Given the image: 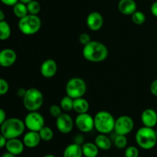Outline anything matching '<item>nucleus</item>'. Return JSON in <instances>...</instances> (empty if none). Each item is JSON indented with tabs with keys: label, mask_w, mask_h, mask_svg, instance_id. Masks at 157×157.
Masks as SVG:
<instances>
[{
	"label": "nucleus",
	"mask_w": 157,
	"mask_h": 157,
	"mask_svg": "<svg viewBox=\"0 0 157 157\" xmlns=\"http://www.w3.org/2000/svg\"><path fill=\"white\" fill-rule=\"evenodd\" d=\"M82 55L84 58L90 62H102L105 61L108 56V49L102 42L91 40V41L84 46Z\"/></svg>",
	"instance_id": "obj_1"
},
{
	"label": "nucleus",
	"mask_w": 157,
	"mask_h": 157,
	"mask_svg": "<svg viewBox=\"0 0 157 157\" xmlns=\"http://www.w3.org/2000/svg\"><path fill=\"white\" fill-rule=\"evenodd\" d=\"M24 121L16 117L8 118L0 127V133L8 140L18 138L25 130Z\"/></svg>",
	"instance_id": "obj_2"
},
{
	"label": "nucleus",
	"mask_w": 157,
	"mask_h": 157,
	"mask_svg": "<svg viewBox=\"0 0 157 157\" xmlns=\"http://www.w3.org/2000/svg\"><path fill=\"white\" fill-rule=\"evenodd\" d=\"M136 143L141 149L145 150H152L156 147L157 140L156 130L150 127H143L138 129L135 135Z\"/></svg>",
	"instance_id": "obj_3"
},
{
	"label": "nucleus",
	"mask_w": 157,
	"mask_h": 157,
	"mask_svg": "<svg viewBox=\"0 0 157 157\" xmlns=\"http://www.w3.org/2000/svg\"><path fill=\"white\" fill-rule=\"evenodd\" d=\"M94 129L100 133L108 134L114 130L115 121L113 115L106 110H101L95 114Z\"/></svg>",
	"instance_id": "obj_4"
},
{
	"label": "nucleus",
	"mask_w": 157,
	"mask_h": 157,
	"mask_svg": "<svg viewBox=\"0 0 157 157\" xmlns=\"http://www.w3.org/2000/svg\"><path fill=\"white\" fill-rule=\"evenodd\" d=\"M22 101L23 105L28 111H38L42 106L44 97L39 90L32 87L27 89Z\"/></svg>",
	"instance_id": "obj_5"
},
{
	"label": "nucleus",
	"mask_w": 157,
	"mask_h": 157,
	"mask_svg": "<svg viewBox=\"0 0 157 157\" xmlns=\"http://www.w3.org/2000/svg\"><path fill=\"white\" fill-rule=\"evenodd\" d=\"M20 32L25 35H32L36 34L41 27V18L35 15L28 14L20 18L18 23Z\"/></svg>",
	"instance_id": "obj_6"
},
{
	"label": "nucleus",
	"mask_w": 157,
	"mask_h": 157,
	"mask_svg": "<svg viewBox=\"0 0 157 157\" xmlns=\"http://www.w3.org/2000/svg\"><path fill=\"white\" fill-rule=\"evenodd\" d=\"M66 94L73 99L82 98L87 91V84L81 78H72L66 84Z\"/></svg>",
	"instance_id": "obj_7"
},
{
	"label": "nucleus",
	"mask_w": 157,
	"mask_h": 157,
	"mask_svg": "<svg viewBox=\"0 0 157 157\" xmlns=\"http://www.w3.org/2000/svg\"><path fill=\"white\" fill-rule=\"evenodd\" d=\"M24 123L29 130L38 132L44 126V118L39 112L30 111L25 117Z\"/></svg>",
	"instance_id": "obj_8"
},
{
	"label": "nucleus",
	"mask_w": 157,
	"mask_h": 157,
	"mask_svg": "<svg viewBox=\"0 0 157 157\" xmlns=\"http://www.w3.org/2000/svg\"><path fill=\"white\" fill-rule=\"evenodd\" d=\"M133 128H134V121L132 117L127 115H123L119 117L115 121L113 131L116 134L127 136L133 131Z\"/></svg>",
	"instance_id": "obj_9"
},
{
	"label": "nucleus",
	"mask_w": 157,
	"mask_h": 157,
	"mask_svg": "<svg viewBox=\"0 0 157 157\" xmlns=\"http://www.w3.org/2000/svg\"><path fill=\"white\" fill-rule=\"evenodd\" d=\"M75 125L81 133H89L94 129V120L89 113H80L75 118Z\"/></svg>",
	"instance_id": "obj_10"
},
{
	"label": "nucleus",
	"mask_w": 157,
	"mask_h": 157,
	"mask_svg": "<svg viewBox=\"0 0 157 157\" xmlns=\"http://www.w3.org/2000/svg\"><path fill=\"white\" fill-rule=\"evenodd\" d=\"M75 126V121L71 117L66 113H62L56 118V127L60 133L67 134L72 131Z\"/></svg>",
	"instance_id": "obj_11"
},
{
	"label": "nucleus",
	"mask_w": 157,
	"mask_h": 157,
	"mask_svg": "<svg viewBox=\"0 0 157 157\" xmlns=\"http://www.w3.org/2000/svg\"><path fill=\"white\" fill-rule=\"evenodd\" d=\"M17 60V54L13 49L4 48L0 51V66L9 67L13 65Z\"/></svg>",
	"instance_id": "obj_12"
},
{
	"label": "nucleus",
	"mask_w": 157,
	"mask_h": 157,
	"mask_svg": "<svg viewBox=\"0 0 157 157\" xmlns=\"http://www.w3.org/2000/svg\"><path fill=\"white\" fill-rule=\"evenodd\" d=\"M86 24L90 30L98 32L104 25V18L99 12H92L87 15Z\"/></svg>",
	"instance_id": "obj_13"
},
{
	"label": "nucleus",
	"mask_w": 157,
	"mask_h": 157,
	"mask_svg": "<svg viewBox=\"0 0 157 157\" xmlns=\"http://www.w3.org/2000/svg\"><path fill=\"white\" fill-rule=\"evenodd\" d=\"M58 71V66L55 60L52 58L46 59L42 62L40 67V72L45 78H51L55 76Z\"/></svg>",
	"instance_id": "obj_14"
},
{
	"label": "nucleus",
	"mask_w": 157,
	"mask_h": 157,
	"mask_svg": "<svg viewBox=\"0 0 157 157\" xmlns=\"http://www.w3.org/2000/svg\"><path fill=\"white\" fill-rule=\"evenodd\" d=\"M141 121L144 127L153 128L157 124V113L152 108H147L141 114Z\"/></svg>",
	"instance_id": "obj_15"
},
{
	"label": "nucleus",
	"mask_w": 157,
	"mask_h": 157,
	"mask_svg": "<svg viewBox=\"0 0 157 157\" xmlns=\"http://www.w3.org/2000/svg\"><path fill=\"white\" fill-rule=\"evenodd\" d=\"M25 147L23 141L18 138L8 140L6 145V151L15 155V156H18V155L21 154L24 151Z\"/></svg>",
	"instance_id": "obj_16"
},
{
	"label": "nucleus",
	"mask_w": 157,
	"mask_h": 157,
	"mask_svg": "<svg viewBox=\"0 0 157 157\" xmlns=\"http://www.w3.org/2000/svg\"><path fill=\"white\" fill-rule=\"evenodd\" d=\"M41 140V139L38 132L30 131V130H29V132H27L24 135L22 140L25 147L30 149H33L38 147Z\"/></svg>",
	"instance_id": "obj_17"
},
{
	"label": "nucleus",
	"mask_w": 157,
	"mask_h": 157,
	"mask_svg": "<svg viewBox=\"0 0 157 157\" xmlns=\"http://www.w3.org/2000/svg\"><path fill=\"white\" fill-rule=\"evenodd\" d=\"M137 9V6L134 0H120L118 3V9L120 12L125 15H131Z\"/></svg>",
	"instance_id": "obj_18"
},
{
	"label": "nucleus",
	"mask_w": 157,
	"mask_h": 157,
	"mask_svg": "<svg viewBox=\"0 0 157 157\" xmlns=\"http://www.w3.org/2000/svg\"><path fill=\"white\" fill-rule=\"evenodd\" d=\"M83 152L82 147L79 144H69L65 147L63 152V157H82Z\"/></svg>",
	"instance_id": "obj_19"
},
{
	"label": "nucleus",
	"mask_w": 157,
	"mask_h": 157,
	"mask_svg": "<svg viewBox=\"0 0 157 157\" xmlns=\"http://www.w3.org/2000/svg\"><path fill=\"white\" fill-rule=\"evenodd\" d=\"M94 144L98 146L99 150L105 151L110 150L112 147V142L110 138L107 136V134L103 133H100L95 137Z\"/></svg>",
	"instance_id": "obj_20"
},
{
	"label": "nucleus",
	"mask_w": 157,
	"mask_h": 157,
	"mask_svg": "<svg viewBox=\"0 0 157 157\" xmlns=\"http://www.w3.org/2000/svg\"><path fill=\"white\" fill-rule=\"evenodd\" d=\"M89 103L85 98H78L76 99H74L73 103V110H75L76 113L78 114L80 113H87L89 110Z\"/></svg>",
	"instance_id": "obj_21"
},
{
	"label": "nucleus",
	"mask_w": 157,
	"mask_h": 157,
	"mask_svg": "<svg viewBox=\"0 0 157 157\" xmlns=\"http://www.w3.org/2000/svg\"><path fill=\"white\" fill-rule=\"evenodd\" d=\"M81 147L84 157H98L99 154V148L94 143H84Z\"/></svg>",
	"instance_id": "obj_22"
},
{
	"label": "nucleus",
	"mask_w": 157,
	"mask_h": 157,
	"mask_svg": "<svg viewBox=\"0 0 157 157\" xmlns=\"http://www.w3.org/2000/svg\"><path fill=\"white\" fill-rule=\"evenodd\" d=\"M12 34L10 25L4 20L0 21V41H6L9 39Z\"/></svg>",
	"instance_id": "obj_23"
},
{
	"label": "nucleus",
	"mask_w": 157,
	"mask_h": 157,
	"mask_svg": "<svg viewBox=\"0 0 157 157\" xmlns=\"http://www.w3.org/2000/svg\"><path fill=\"white\" fill-rule=\"evenodd\" d=\"M12 7H13L14 15H15V17L19 18V19L29 14L27 9V5L25 4V3L21 2H17L16 4L14 6H12Z\"/></svg>",
	"instance_id": "obj_24"
},
{
	"label": "nucleus",
	"mask_w": 157,
	"mask_h": 157,
	"mask_svg": "<svg viewBox=\"0 0 157 157\" xmlns=\"http://www.w3.org/2000/svg\"><path fill=\"white\" fill-rule=\"evenodd\" d=\"M38 133H39L40 137H41V140L44 141V142L51 141L54 137L53 130H52V129L50 128L49 127L44 126V127L38 131Z\"/></svg>",
	"instance_id": "obj_25"
},
{
	"label": "nucleus",
	"mask_w": 157,
	"mask_h": 157,
	"mask_svg": "<svg viewBox=\"0 0 157 157\" xmlns=\"http://www.w3.org/2000/svg\"><path fill=\"white\" fill-rule=\"evenodd\" d=\"M73 98L66 95V96L63 97L61 101H60V107H61L62 110H64V111L69 112L73 110Z\"/></svg>",
	"instance_id": "obj_26"
},
{
	"label": "nucleus",
	"mask_w": 157,
	"mask_h": 157,
	"mask_svg": "<svg viewBox=\"0 0 157 157\" xmlns=\"http://www.w3.org/2000/svg\"><path fill=\"white\" fill-rule=\"evenodd\" d=\"M127 144H128V140H127V136L116 134V136L113 140V144L119 150L126 149L127 147Z\"/></svg>",
	"instance_id": "obj_27"
},
{
	"label": "nucleus",
	"mask_w": 157,
	"mask_h": 157,
	"mask_svg": "<svg viewBox=\"0 0 157 157\" xmlns=\"http://www.w3.org/2000/svg\"><path fill=\"white\" fill-rule=\"evenodd\" d=\"M26 5H27L29 14H31V15H38V14L41 11V5H40V3L38 1L32 0V1H31L30 2H29Z\"/></svg>",
	"instance_id": "obj_28"
},
{
	"label": "nucleus",
	"mask_w": 157,
	"mask_h": 157,
	"mask_svg": "<svg viewBox=\"0 0 157 157\" xmlns=\"http://www.w3.org/2000/svg\"><path fill=\"white\" fill-rule=\"evenodd\" d=\"M131 19L134 24L137 25H143L146 21V15L141 11L136 10L134 13L131 15Z\"/></svg>",
	"instance_id": "obj_29"
},
{
	"label": "nucleus",
	"mask_w": 157,
	"mask_h": 157,
	"mask_svg": "<svg viewBox=\"0 0 157 157\" xmlns=\"http://www.w3.org/2000/svg\"><path fill=\"white\" fill-rule=\"evenodd\" d=\"M140 152L136 147L134 146H130L127 147L124 152V156L125 157H139Z\"/></svg>",
	"instance_id": "obj_30"
},
{
	"label": "nucleus",
	"mask_w": 157,
	"mask_h": 157,
	"mask_svg": "<svg viewBox=\"0 0 157 157\" xmlns=\"http://www.w3.org/2000/svg\"><path fill=\"white\" fill-rule=\"evenodd\" d=\"M9 84L4 78H0V96L6 94L9 92Z\"/></svg>",
	"instance_id": "obj_31"
},
{
	"label": "nucleus",
	"mask_w": 157,
	"mask_h": 157,
	"mask_svg": "<svg viewBox=\"0 0 157 157\" xmlns=\"http://www.w3.org/2000/svg\"><path fill=\"white\" fill-rule=\"evenodd\" d=\"M49 113L53 117L57 118L62 113V109L60 106L53 104L49 107Z\"/></svg>",
	"instance_id": "obj_32"
},
{
	"label": "nucleus",
	"mask_w": 157,
	"mask_h": 157,
	"mask_svg": "<svg viewBox=\"0 0 157 157\" xmlns=\"http://www.w3.org/2000/svg\"><path fill=\"white\" fill-rule=\"evenodd\" d=\"M78 40H79V42L81 43V44H83L84 46L88 44L90 41H91L90 36L87 33H81V35H79Z\"/></svg>",
	"instance_id": "obj_33"
},
{
	"label": "nucleus",
	"mask_w": 157,
	"mask_h": 157,
	"mask_svg": "<svg viewBox=\"0 0 157 157\" xmlns=\"http://www.w3.org/2000/svg\"><path fill=\"white\" fill-rule=\"evenodd\" d=\"M150 90L152 94L154 95L155 97H157V79L154 80V81L151 83L150 87Z\"/></svg>",
	"instance_id": "obj_34"
},
{
	"label": "nucleus",
	"mask_w": 157,
	"mask_h": 157,
	"mask_svg": "<svg viewBox=\"0 0 157 157\" xmlns=\"http://www.w3.org/2000/svg\"><path fill=\"white\" fill-rule=\"evenodd\" d=\"M84 136L82 134H78L75 136L74 138V143L77 144H79V145L82 146L84 144Z\"/></svg>",
	"instance_id": "obj_35"
},
{
	"label": "nucleus",
	"mask_w": 157,
	"mask_h": 157,
	"mask_svg": "<svg viewBox=\"0 0 157 157\" xmlns=\"http://www.w3.org/2000/svg\"><path fill=\"white\" fill-rule=\"evenodd\" d=\"M0 2L6 6H14L19 1L18 0H0Z\"/></svg>",
	"instance_id": "obj_36"
},
{
	"label": "nucleus",
	"mask_w": 157,
	"mask_h": 157,
	"mask_svg": "<svg viewBox=\"0 0 157 157\" xmlns=\"http://www.w3.org/2000/svg\"><path fill=\"white\" fill-rule=\"evenodd\" d=\"M7 119L6 118V113L2 108H0V127L2 124L5 122V121Z\"/></svg>",
	"instance_id": "obj_37"
},
{
	"label": "nucleus",
	"mask_w": 157,
	"mask_h": 157,
	"mask_svg": "<svg viewBox=\"0 0 157 157\" xmlns=\"http://www.w3.org/2000/svg\"><path fill=\"white\" fill-rule=\"evenodd\" d=\"M150 12H151L152 15L154 17L157 18V1L154 2L152 4L151 7H150Z\"/></svg>",
	"instance_id": "obj_38"
},
{
	"label": "nucleus",
	"mask_w": 157,
	"mask_h": 157,
	"mask_svg": "<svg viewBox=\"0 0 157 157\" xmlns=\"http://www.w3.org/2000/svg\"><path fill=\"white\" fill-rule=\"evenodd\" d=\"M8 139L6 136H3L2 133H0V149H2L6 147V143H7Z\"/></svg>",
	"instance_id": "obj_39"
},
{
	"label": "nucleus",
	"mask_w": 157,
	"mask_h": 157,
	"mask_svg": "<svg viewBox=\"0 0 157 157\" xmlns=\"http://www.w3.org/2000/svg\"><path fill=\"white\" fill-rule=\"evenodd\" d=\"M26 90H27L25 88H18V90H17V92H16L18 97H19V98H24L25 94V93H26Z\"/></svg>",
	"instance_id": "obj_40"
},
{
	"label": "nucleus",
	"mask_w": 157,
	"mask_h": 157,
	"mask_svg": "<svg viewBox=\"0 0 157 157\" xmlns=\"http://www.w3.org/2000/svg\"><path fill=\"white\" fill-rule=\"evenodd\" d=\"M5 18H6V15H5L4 12L0 9V21H4Z\"/></svg>",
	"instance_id": "obj_41"
},
{
	"label": "nucleus",
	"mask_w": 157,
	"mask_h": 157,
	"mask_svg": "<svg viewBox=\"0 0 157 157\" xmlns=\"http://www.w3.org/2000/svg\"><path fill=\"white\" fill-rule=\"evenodd\" d=\"M16 156H15V155L12 154V153H9V152H6V153H3L2 156L1 157H15Z\"/></svg>",
	"instance_id": "obj_42"
},
{
	"label": "nucleus",
	"mask_w": 157,
	"mask_h": 157,
	"mask_svg": "<svg viewBox=\"0 0 157 157\" xmlns=\"http://www.w3.org/2000/svg\"><path fill=\"white\" fill-rule=\"evenodd\" d=\"M19 2H21L22 3H25V4H28L29 2H30L31 1H32V0H18Z\"/></svg>",
	"instance_id": "obj_43"
},
{
	"label": "nucleus",
	"mask_w": 157,
	"mask_h": 157,
	"mask_svg": "<svg viewBox=\"0 0 157 157\" xmlns=\"http://www.w3.org/2000/svg\"><path fill=\"white\" fill-rule=\"evenodd\" d=\"M43 157H56V156H54V155H52V154H48V155H45V156H43Z\"/></svg>",
	"instance_id": "obj_44"
},
{
	"label": "nucleus",
	"mask_w": 157,
	"mask_h": 157,
	"mask_svg": "<svg viewBox=\"0 0 157 157\" xmlns=\"http://www.w3.org/2000/svg\"><path fill=\"white\" fill-rule=\"evenodd\" d=\"M156 140H157V130H156Z\"/></svg>",
	"instance_id": "obj_45"
},
{
	"label": "nucleus",
	"mask_w": 157,
	"mask_h": 157,
	"mask_svg": "<svg viewBox=\"0 0 157 157\" xmlns=\"http://www.w3.org/2000/svg\"><path fill=\"white\" fill-rule=\"evenodd\" d=\"M101 157H109V156H101Z\"/></svg>",
	"instance_id": "obj_46"
}]
</instances>
